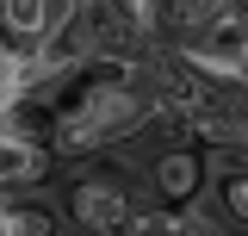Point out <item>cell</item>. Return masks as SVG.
I'll list each match as a JSON object with an SVG mask.
<instances>
[{"label":"cell","instance_id":"52a82bcc","mask_svg":"<svg viewBox=\"0 0 248 236\" xmlns=\"http://www.w3.org/2000/svg\"><path fill=\"white\" fill-rule=\"evenodd\" d=\"M217 193H223V211L248 224V174H242V180H230V186H217Z\"/></svg>","mask_w":248,"mask_h":236},{"label":"cell","instance_id":"7a4b0ae2","mask_svg":"<svg viewBox=\"0 0 248 236\" xmlns=\"http://www.w3.org/2000/svg\"><path fill=\"white\" fill-rule=\"evenodd\" d=\"M211 186V155L199 143H174V149H161L149 162V193H155V205H192L199 193Z\"/></svg>","mask_w":248,"mask_h":236},{"label":"cell","instance_id":"277c9868","mask_svg":"<svg viewBox=\"0 0 248 236\" xmlns=\"http://www.w3.org/2000/svg\"><path fill=\"white\" fill-rule=\"evenodd\" d=\"M0 236H68V230H62V211L37 205V199H25V193H6Z\"/></svg>","mask_w":248,"mask_h":236},{"label":"cell","instance_id":"6da1fadb","mask_svg":"<svg viewBox=\"0 0 248 236\" xmlns=\"http://www.w3.org/2000/svg\"><path fill=\"white\" fill-rule=\"evenodd\" d=\"M149 205L155 199L137 193V180L112 174V168H87V174H75V186H68V218H75L81 236H124Z\"/></svg>","mask_w":248,"mask_h":236},{"label":"cell","instance_id":"3957f363","mask_svg":"<svg viewBox=\"0 0 248 236\" xmlns=\"http://www.w3.org/2000/svg\"><path fill=\"white\" fill-rule=\"evenodd\" d=\"M56 162H62V155H56V143H31V137H0V186H6V193L44 186Z\"/></svg>","mask_w":248,"mask_h":236},{"label":"cell","instance_id":"5b68a950","mask_svg":"<svg viewBox=\"0 0 248 236\" xmlns=\"http://www.w3.org/2000/svg\"><path fill=\"white\" fill-rule=\"evenodd\" d=\"M236 230H242V218H217V211H205L199 199L180 205V236H236Z\"/></svg>","mask_w":248,"mask_h":236},{"label":"cell","instance_id":"8992f818","mask_svg":"<svg viewBox=\"0 0 248 236\" xmlns=\"http://www.w3.org/2000/svg\"><path fill=\"white\" fill-rule=\"evenodd\" d=\"M124 236H180V211H174V205H149Z\"/></svg>","mask_w":248,"mask_h":236}]
</instances>
